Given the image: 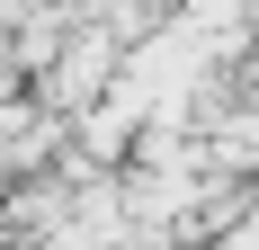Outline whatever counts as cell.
<instances>
[{
    "label": "cell",
    "mask_w": 259,
    "mask_h": 250,
    "mask_svg": "<svg viewBox=\"0 0 259 250\" xmlns=\"http://www.w3.org/2000/svg\"><path fill=\"white\" fill-rule=\"evenodd\" d=\"M206 170H224V179H250L259 170V99L233 107V116L206 134Z\"/></svg>",
    "instance_id": "1"
}]
</instances>
